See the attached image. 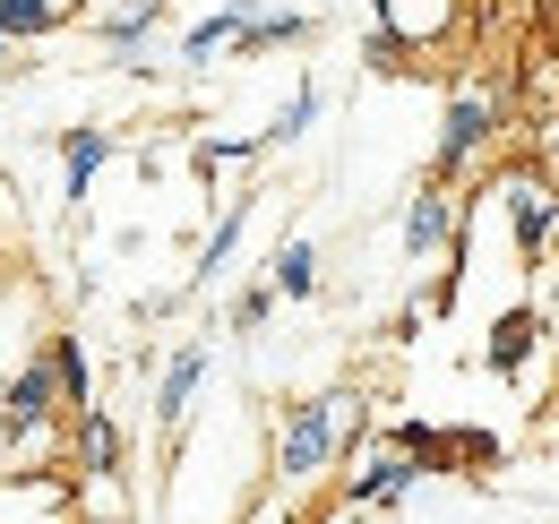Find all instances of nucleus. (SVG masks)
<instances>
[{
	"mask_svg": "<svg viewBox=\"0 0 559 524\" xmlns=\"http://www.w3.org/2000/svg\"><path fill=\"white\" fill-rule=\"evenodd\" d=\"M370 439V388H353V379H336V388L319 395H293L276 413V448H267V473H276L284 499H310L336 464L353 456Z\"/></svg>",
	"mask_w": 559,
	"mask_h": 524,
	"instance_id": "1",
	"label": "nucleus"
},
{
	"mask_svg": "<svg viewBox=\"0 0 559 524\" xmlns=\"http://www.w3.org/2000/svg\"><path fill=\"white\" fill-rule=\"evenodd\" d=\"M508 86L499 78H456L448 86V104H439V146H430V181H465V172H483L490 155H499V138H508Z\"/></svg>",
	"mask_w": 559,
	"mask_h": 524,
	"instance_id": "2",
	"label": "nucleus"
},
{
	"mask_svg": "<svg viewBox=\"0 0 559 524\" xmlns=\"http://www.w3.org/2000/svg\"><path fill=\"white\" fill-rule=\"evenodd\" d=\"M465 35V0H370V69H421L430 52H448Z\"/></svg>",
	"mask_w": 559,
	"mask_h": 524,
	"instance_id": "3",
	"label": "nucleus"
},
{
	"mask_svg": "<svg viewBox=\"0 0 559 524\" xmlns=\"http://www.w3.org/2000/svg\"><path fill=\"white\" fill-rule=\"evenodd\" d=\"M490 198H499V215H508L516 259L543 266V259H551V233H559V181L543 172V164H508V172L490 181Z\"/></svg>",
	"mask_w": 559,
	"mask_h": 524,
	"instance_id": "4",
	"label": "nucleus"
},
{
	"mask_svg": "<svg viewBox=\"0 0 559 524\" xmlns=\"http://www.w3.org/2000/svg\"><path fill=\"white\" fill-rule=\"evenodd\" d=\"M421 490V464L388 439V430H370L345 464H336V508H405Z\"/></svg>",
	"mask_w": 559,
	"mask_h": 524,
	"instance_id": "5",
	"label": "nucleus"
},
{
	"mask_svg": "<svg viewBox=\"0 0 559 524\" xmlns=\"http://www.w3.org/2000/svg\"><path fill=\"white\" fill-rule=\"evenodd\" d=\"M61 473H70L78 490H86V481H121V473H130V439H121V421H112L104 404H78V413H70Z\"/></svg>",
	"mask_w": 559,
	"mask_h": 524,
	"instance_id": "6",
	"label": "nucleus"
},
{
	"mask_svg": "<svg viewBox=\"0 0 559 524\" xmlns=\"http://www.w3.org/2000/svg\"><path fill=\"white\" fill-rule=\"evenodd\" d=\"M456 233H465V198L448 190V181H430V172H421V190L405 198V224H396L405 266H430L439 250H456Z\"/></svg>",
	"mask_w": 559,
	"mask_h": 524,
	"instance_id": "7",
	"label": "nucleus"
},
{
	"mask_svg": "<svg viewBox=\"0 0 559 524\" xmlns=\"http://www.w3.org/2000/svg\"><path fill=\"white\" fill-rule=\"evenodd\" d=\"M207 370H215V344L207 335H181L173 344V361H164V379H155V439H181L190 430V404H199V388H207Z\"/></svg>",
	"mask_w": 559,
	"mask_h": 524,
	"instance_id": "8",
	"label": "nucleus"
},
{
	"mask_svg": "<svg viewBox=\"0 0 559 524\" xmlns=\"http://www.w3.org/2000/svg\"><path fill=\"white\" fill-rule=\"evenodd\" d=\"M543 344H551V319H543L534 301H516V310H499V319H490V335H483V370H490V379H525Z\"/></svg>",
	"mask_w": 559,
	"mask_h": 524,
	"instance_id": "9",
	"label": "nucleus"
},
{
	"mask_svg": "<svg viewBox=\"0 0 559 524\" xmlns=\"http://www.w3.org/2000/svg\"><path fill=\"white\" fill-rule=\"evenodd\" d=\"M121 155V130H104V121H78L61 130V206H86L95 198V172Z\"/></svg>",
	"mask_w": 559,
	"mask_h": 524,
	"instance_id": "10",
	"label": "nucleus"
},
{
	"mask_svg": "<svg viewBox=\"0 0 559 524\" xmlns=\"http://www.w3.org/2000/svg\"><path fill=\"white\" fill-rule=\"evenodd\" d=\"M250 215H259V198H233V206H215L207 241H199V259H190V275H181V293H173V301H190V293H207V284H224V266H233V250H241V233H250Z\"/></svg>",
	"mask_w": 559,
	"mask_h": 524,
	"instance_id": "11",
	"label": "nucleus"
},
{
	"mask_svg": "<svg viewBox=\"0 0 559 524\" xmlns=\"http://www.w3.org/2000/svg\"><path fill=\"white\" fill-rule=\"evenodd\" d=\"M310 35H319L310 9H259V17L233 35V61H267V52H293V44H310Z\"/></svg>",
	"mask_w": 559,
	"mask_h": 524,
	"instance_id": "12",
	"label": "nucleus"
},
{
	"mask_svg": "<svg viewBox=\"0 0 559 524\" xmlns=\"http://www.w3.org/2000/svg\"><path fill=\"white\" fill-rule=\"evenodd\" d=\"M267 284H276L284 301H319V284H328V259H319V241H310V233H284L276 259H267Z\"/></svg>",
	"mask_w": 559,
	"mask_h": 524,
	"instance_id": "13",
	"label": "nucleus"
},
{
	"mask_svg": "<svg viewBox=\"0 0 559 524\" xmlns=\"http://www.w3.org/2000/svg\"><path fill=\"white\" fill-rule=\"evenodd\" d=\"M259 9H267V0H224L215 17H199V26L181 35V69H207L215 52H233V35H241V26L259 17Z\"/></svg>",
	"mask_w": 559,
	"mask_h": 524,
	"instance_id": "14",
	"label": "nucleus"
},
{
	"mask_svg": "<svg viewBox=\"0 0 559 524\" xmlns=\"http://www.w3.org/2000/svg\"><path fill=\"white\" fill-rule=\"evenodd\" d=\"M44 361H52V379H61V404H95V361H86V335L78 327H52L44 335Z\"/></svg>",
	"mask_w": 559,
	"mask_h": 524,
	"instance_id": "15",
	"label": "nucleus"
},
{
	"mask_svg": "<svg viewBox=\"0 0 559 524\" xmlns=\"http://www.w3.org/2000/svg\"><path fill=\"white\" fill-rule=\"evenodd\" d=\"M155 26H164V0H121V9H95V44H104V52H139Z\"/></svg>",
	"mask_w": 559,
	"mask_h": 524,
	"instance_id": "16",
	"label": "nucleus"
},
{
	"mask_svg": "<svg viewBox=\"0 0 559 524\" xmlns=\"http://www.w3.org/2000/svg\"><path fill=\"white\" fill-rule=\"evenodd\" d=\"M276 284H267V275H250V284H241V293H233V301H224V335H267V319H276Z\"/></svg>",
	"mask_w": 559,
	"mask_h": 524,
	"instance_id": "17",
	"label": "nucleus"
},
{
	"mask_svg": "<svg viewBox=\"0 0 559 524\" xmlns=\"http://www.w3.org/2000/svg\"><path fill=\"white\" fill-rule=\"evenodd\" d=\"M61 17H70V0H0V35L9 44H44Z\"/></svg>",
	"mask_w": 559,
	"mask_h": 524,
	"instance_id": "18",
	"label": "nucleus"
},
{
	"mask_svg": "<svg viewBox=\"0 0 559 524\" xmlns=\"http://www.w3.org/2000/svg\"><path fill=\"white\" fill-rule=\"evenodd\" d=\"M388 439H396V448L421 464V481H430V473H456V456H448V430H439V421H388Z\"/></svg>",
	"mask_w": 559,
	"mask_h": 524,
	"instance_id": "19",
	"label": "nucleus"
},
{
	"mask_svg": "<svg viewBox=\"0 0 559 524\" xmlns=\"http://www.w3.org/2000/svg\"><path fill=\"white\" fill-rule=\"evenodd\" d=\"M259 155H267V138H199V146H190V164H199L207 181H224V172H250Z\"/></svg>",
	"mask_w": 559,
	"mask_h": 524,
	"instance_id": "20",
	"label": "nucleus"
},
{
	"mask_svg": "<svg viewBox=\"0 0 559 524\" xmlns=\"http://www.w3.org/2000/svg\"><path fill=\"white\" fill-rule=\"evenodd\" d=\"M310 121H319V86L301 78V86H293V95H284V104H276V121H267V130H259V138H267V146H293V138L310 130Z\"/></svg>",
	"mask_w": 559,
	"mask_h": 524,
	"instance_id": "21",
	"label": "nucleus"
},
{
	"mask_svg": "<svg viewBox=\"0 0 559 524\" xmlns=\"http://www.w3.org/2000/svg\"><path fill=\"white\" fill-rule=\"evenodd\" d=\"M448 456H456V473H490V464H499V439H490V430H448Z\"/></svg>",
	"mask_w": 559,
	"mask_h": 524,
	"instance_id": "22",
	"label": "nucleus"
},
{
	"mask_svg": "<svg viewBox=\"0 0 559 524\" xmlns=\"http://www.w3.org/2000/svg\"><path fill=\"white\" fill-rule=\"evenodd\" d=\"M78 499H86V508H78V524H130L121 508H112V481H86Z\"/></svg>",
	"mask_w": 559,
	"mask_h": 524,
	"instance_id": "23",
	"label": "nucleus"
},
{
	"mask_svg": "<svg viewBox=\"0 0 559 524\" xmlns=\"http://www.w3.org/2000/svg\"><path fill=\"white\" fill-rule=\"evenodd\" d=\"M534 164H543V172L559 181V104L543 112V121H534Z\"/></svg>",
	"mask_w": 559,
	"mask_h": 524,
	"instance_id": "24",
	"label": "nucleus"
},
{
	"mask_svg": "<svg viewBox=\"0 0 559 524\" xmlns=\"http://www.w3.org/2000/svg\"><path fill=\"white\" fill-rule=\"evenodd\" d=\"M9 69H17V44H9V35H0V78H9Z\"/></svg>",
	"mask_w": 559,
	"mask_h": 524,
	"instance_id": "25",
	"label": "nucleus"
},
{
	"mask_svg": "<svg viewBox=\"0 0 559 524\" xmlns=\"http://www.w3.org/2000/svg\"><path fill=\"white\" fill-rule=\"evenodd\" d=\"M0 448H9V413H0Z\"/></svg>",
	"mask_w": 559,
	"mask_h": 524,
	"instance_id": "26",
	"label": "nucleus"
}]
</instances>
